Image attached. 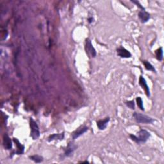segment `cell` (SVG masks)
<instances>
[{
	"mask_svg": "<svg viewBox=\"0 0 164 164\" xmlns=\"http://www.w3.org/2000/svg\"><path fill=\"white\" fill-rule=\"evenodd\" d=\"M130 136L132 141L139 144V143H143L147 141L148 139L150 138V133L145 130H141L137 133V135H130Z\"/></svg>",
	"mask_w": 164,
	"mask_h": 164,
	"instance_id": "obj_1",
	"label": "cell"
},
{
	"mask_svg": "<svg viewBox=\"0 0 164 164\" xmlns=\"http://www.w3.org/2000/svg\"><path fill=\"white\" fill-rule=\"evenodd\" d=\"M30 125L31 128L30 136L34 140L37 139L40 136L39 128L36 122H35L32 118L30 119Z\"/></svg>",
	"mask_w": 164,
	"mask_h": 164,
	"instance_id": "obj_2",
	"label": "cell"
},
{
	"mask_svg": "<svg viewBox=\"0 0 164 164\" xmlns=\"http://www.w3.org/2000/svg\"><path fill=\"white\" fill-rule=\"evenodd\" d=\"M133 117L135 118L137 123H144V124H150L154 122V120L152 118L148 117V116L139 114V113L135 112L133 114Z\"/></svg>",
	"mask_w": 164,
	"mask_h": 164,
	"instance_id": "obj_3",
	"label": "cell"
},
{
	"mask_svg": "<svg viewBox=\"0 0 164 164\" xmlns=\"http://www.w3.org/2000/svg\"><path fill=\"white\" fill-rule=\"evenodd\" d=\"M86 49H87V51L89 54H91L92 57H95L96 56V49L92 46L91 40H89V38L86 40Z\"/></svg>",
	"mask_w": 164,
	"mask_h": 164,
	"instance_id": "obj_4",
	"label": "cell"
},
{
	"mask_svg": "<svg viewBox=\"0 0 164 164\" xmlns=\"http://www.w3.org/2000/svg\"><path fill=\"white\" fill-rule=\"evenodd\" d=\"M139 84L142 87V89L145 91V92L146 95H147L148 97L150 96V89H149L148 85L147 84V82H146L145 78L143 76H141L139 78Z\"/></svg>",
	"mask_w": 164,
	"mask_h": 164,
	"instance_id": "obj_5",
	"label": "cell"
},
{
	"mask_svg": "<svg viewBox=\"0 0 164 164\" xmlns=\"http://www.w3.org/2000/svg\"><path fill=\"white\" fill-rule=\"evenodd\" d=\"M117 55L121 58H130L132 54L129 51L123 47H120L117 49Z\"/></svg>",
	"mask_w": 164,
	"mask_h": 164,
	"instance_id": "obj_6",
	"label": "cell"
},
{
	"mask_svg": "<svg viewBox=\"0 0 164 164\" xmlns=\"http://www.w3.org/2000/svg\"><path fill=\"white\" fill-rule=\"evenodd\" d=\"M87 130H88V127L87 126H82L79 128H78L75 132H73L72 135L73 139H76L77 138H78L80 136L83 135V134L87 132Z\"/></svg>",
	"mask_w": 164,
	"mask_h": 164,
	"instance_id": "obj_7",
	"label": "cell"
},
{
	"mask_svg": "<svg viewBox=\"0 0 164 164\" xmlns=\"http://www.w3.org/2000/svg\"><path fill=\"white\" fill-rule=\"evenodd\" d=\"M138 15H139V17L141 21V22L143 23L147 22L150 18V14H149V13H148L147 12H145V10H141L139 12Z\"/></svg>",
	"mask_w": 164,
	"mask_h": 164,
	"instance_id": "obj_8",
	"label": "cell"
},
{
	"mask_svg": "<svg viewBox=\"0 0 164 164\" xmlns=\"http://www.w3.org/2000/svg\"><path fill=\"white\" fill-rule=\"evenodd\" d=\"M109 121H110L109 117H106L105 119H103V120H99L97 122V126L100 130H103L106 128Z\"/></svg>",
	"mask_w": 164,
	"mask_h": 164,
	"instance_id": "obj_9",
	"label": "cell"
},
{
	"mask_svg": "<svg viewBox=\"0 0 164 164\" xmlns=\"http://www.w3.org/2000/svg\"><path fill=\"white\" fill-rule=\"evenodd\" d=\"M3 145L6 150H10L12 148V144L11 140L7 134H5L3 137Z\"/></svg>",
	"mask_w": 164,
	"mask_h": 164,
	"instance_id": "obj_10",
	"label": "cell"
},
{
	"mask_svg": "<svg viewBox=\"0 0 164 164\" xmlns=\"http://www.w3.org/2000/svg\"><path fill=\"white\" fill-rule=\"evenodd\" d=\"M14 142H15V144L17 145V151L16 152V153L17 154H22L24 153V151H25V146L22 145L19 141L17 140L16 138H14Z\"/></svg>",
	"mask_w": 164,
	"mask_h": 164,
	"instance_id": "obj_11",
	"label": "cell"
},
{
	"mask_svg": "<svg viewBox=\"0 0 164 164\" xmlns=\"http://www.w3.org/2000/svg\"><path fill=\"white\" fill-rule=\"evenodd\" d=\"M76 145H74L73 143L70 142L69 144H68L67 147L66 148V150L65 151V156H71L73 153V151L76 150Z\"/></svg>",
	"mask_w": 164,
	"mask_h": 164,
	"instance_id": "obj_12",
	"label": "cell"
},
{
	"mask_svg": "<svg viewBox=\"0 0 164 164\" xmlns=\"http://www.w3.org/2000/svg\"><path fill=\"white\" fill-rule=\"evenodd\" d=\"M64 133H60V134H53V135H50L48 138V141L51 142L53 141H55V140H60L61 141L64 139Z\"/></svg>",
	"mask_w": 164,
	"mask_h": 164,
	"instance_id": "obj_13",
	"label": "cell"
},
{
	"mask_svg": "<svg viewBox=\"0 0 164 164\" xmlns=\"http://www.w3.org/2000/svg\"><path fill=\"white\" fill-rule=\"evenodd\" d=\"M30 159L34 161L36 163H40L43 161V158L39 156V155H34V156H30Z\"/></svg>",
	"mask_w": 164,
	"mask_h": 164,
	"instance_id": "obj_14",
	"label": "cell"
},
{
	"mask_svg": "<svg viewBox=\"0 0 164 164\" xmlns=\"http://www.w3.org/2000/svg\"><path fill=\"white\" fill-rule=\"evenodd\" d=\"M143 64L144 65V66L145 67V69L148 71H154L155 72V69L154 68V67L152 65L150 62L148 61H143Z\"/></svg>",
	"mask_w": 164,
	"mask_h": 164,
	"instance_id": "obj_15",
	"label": "cell"
},
{
	"mask_svg": "<svg viewBox=\"0 0 164 164\" xmlns=\"http://www.w3.org/2000/svg\"><path fill=\"white\" fill-rule=\"evenodd\" d=\"M156 56L157 59L160 61L162 60L163 58V50L162 47H160L159 49L156 50Z\"/></svg>",
	"mask_w": 164,
	"mask_h": 164,
	"instance_id": "obj_16",
	"label": "cell"
},
{
	"mask_svg": "<svg viewBox=\"0 0 164 164\" xmlns=\"http://www.w3.org/2000/svg\"><path fill=\"white\" fill-rule=\"evenodd\" d=\"M137 101V105H138L139 108L141 109L142 111H144V105H143V101L142 99H141V97H138L136 99Z\"/></svg>",
	"mask_w": 164,
	"mask_h": 164,
	"instance_id": "obj_17",
	"label": "cell"
},
{
	"mask_svg": "<svg viewBox=\"0 0 164 164\" xmlns=\"http://www.w3.org/2000/svg\"><path fill=\"white\" fill-rule=\"evenodd\" d=\"M126 105L127 106L129 107L131 109L133 110L135 108V103H134L133 101H128L126 102Z\"/></svg>",
	"mask_w": 164,
	"mask_h": 164,
	"instance_id": "obj_18",
	"label": "cell"
},
{
	"mask_svg": "<svg viewBox=\"0 0 164 164\" xmlns=\"http://www.w3.org/2000/svg\"><path fill=\"white\" fill-rule=\"evenodd\" d=\"M133 3H135L137 5V7H139L141 9H142V10H145V8L142 7V6L140 4V3L139 1H132Z\"/></svg>",
	"mask_w": 164,
	"mask_h": 164,
	"instance_id": "obj_19",
	"label": "cell"
},
{
	"mask_svg": "<svg viewBox=\"0 0 164 164\" xmlns=\"http://www.w3.org/2000/svg\"><path fill=\"white\" fill-rule=\"evenodd\" d=\"M93 18H92V17H91V18H89V19H88V21H89V23H91L92 21H93Z\"/></svg>",
	"mask_w": 164,
	"mask_h": 164,
	"instance_id": "obj_20",
	"label": "cell"
}]
</instances>
